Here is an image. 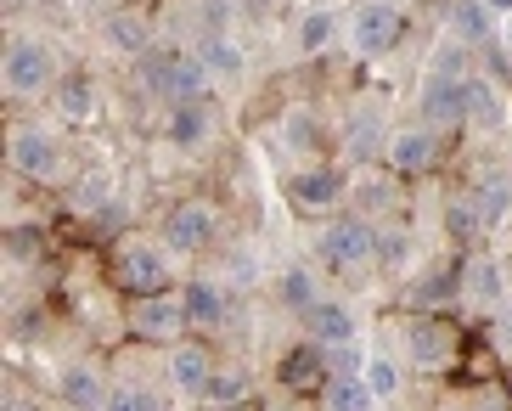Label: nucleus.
Segmentation results:
<instances>
[{"label":"nucleus","instance_id":"obj_15","mask_svg":"<svg viewBox=\"0 0 512 411\" xmlns=\"http://www.w3.org/2000/svg\"><path fill=\"white\" fill-rule=\"evenodd\" d=\"M462 305L490 310L496 316L507 305V265L484 248H462Z\"/></svg>","mask_w":512,"mask_h":411},{"label":"nucleus","instance_id":"obj_33","mask_svg":"<svg viewBox=\"0 0 512 411\" xmlns=\"http://www.w3.org/2000/svg\"><path fill=\"white\" fill-rule=\"evenodd\" d=\"M248 395H254V372H248V366H220L203 406H242Z\"/></svg>","mask_w":512,"mask_h":411},{"label":"nucleus","instance_id":"obj_23","mask_svg":"<svg viewBox=\"0 0 512 411\" xmlns=\"http://www.w3.org/2000/svg\"><path fill=\"white\" fill-rule=\"evenodd\" d=\"M383 141H389V124L377 107H355L344 124V153L349 164H366V158H383Z\"/></svg>","mask_w":512,"mask_h":411},{"label":"nucleus","instance_id":"obj_10","mask_svg":"<svg viewBox=\"0 0 512 411\" xmlns=\"http://www.w3.org/2000/svg\"><path fill=\"white\" fill-rule=\"evenodd\" d=\"M344 198H349V175L338 164H304L287 181V203L299 214H338Z\"/></svg>","mask_w":512,"mask_h":411},{"label":"nucleus","instance_id":"obj_27","mask_svg":"<svg viewBox=\"0 0 512 411\" xmlns=\"http://www.w3.org/2000/svg\"><path fill=\"white\" fill-rule=\"evenodd\" d=\"M332 40H338V12H332V6H310V12L293 23V46H299V57H321Z\"/></svg>","mask_w":512,"mask_h":411},{"label":"nucleus","instance_id":"obj_6","mask_svg":"<svg viewBox=\"0 0 512 411\" xmlns=\"http://www.w3.org/2000/svg\"><path fill=\"white\" fill-rule=\"evenodd\" d=\"M214 372H220V361H214L209 344H197V338H175V344H164V383L175 400H209L214 389Z\"/></svg>","mask_w":512,"mask_h":411},{"label":"nucleus","instance_id":"obj_4","mask_svg":"<svg viewBox=\"0 0 512 411\" xmlns=\"http://www.w3.org/2000/svg\"><path fill=\"white\" fill-rule=\"evenodd\" d=\"M406 29H411L406 6H394V0H361L349 12V51L355 57H389V51H400Z\"/></svg>","mask_w":512,"mask_h":411},{"label":"nucleus","instance_id":"obj_22","mask_svg":"<svg viewBox=\"0 0 512 411\" xmlns=\"http://www.w3.org/2000/svg\"><path fill=\"white\" fill-rule=\"evenodd\" d=\"M102 40H107V51H119V57L136 62L141 51L152 46L147 12H136V6H119V12H107V17H102Z\"/></svg>","mask_w":512,"mask_h":411},{"label":"nucleus","instance_id":"obj_39","mask_svg":"<svg viewBox=\"0 0 512 411\" xmlns=\"http://www.w3.org/2000/svg\"><path fill=\"white\" fill-rule=\"evenodd\" d=\"M501 46H507V57H512V12L501 17Z\"/></svg>","mask_w":512,"mask_h":411},{"label":"nucleus","instance_id":"obj_34","mask_svg":"<svg viewBox=\"0 0 512 411\" xmlns=\"http://www.w3.org/2000/svg\"><path fill=\"white\" fill-rule=\"evenodd\" d=\"M197 51H203V62H209V74H214V79H237V74H242V62H248L231 34H209V40H203Z\"/></svg>","mask_w":512,"mask_h":411},{"label":"nucleus","instance_id":"obj_32","mask_svg":"<svg viewBox=\"0 0 512 411\" xmlns=\"http://www.w3.org/2000/svg\"><path fill=\"white\" fill-rule=\"evenodd\" d=\"M276 299H282L287 310H293V316H304V310L316 305L321 299V282L310 271H304V265H287L282 276H276Z\"/></svg>","mask_w":512,"mask_h":411},{"label":"nucleus","instance_id":"obj_7","mask_svg":"<svg viewBox=\"0 0 512 411\" xmlns=\"http://www.w3.org/2000/svg\"><path fill=\"white\" fill-rule=\"evenodd\" d=\"M113 288L119 293H164V288H175L169 282V254L164 248H152V243H113Z\"/></svg>","mask_w":512,"mask_h":411},{"label":"nucleus","instance_id":"obj_11","mask_svg":"<svg viewBox=\"0 0 512 411\" xmlns=\"http://www.w3.org/2000/svg\"><path fill=\"white\" fill-rule=\"evenodd\" d=\"M6 158H12V175H23V181H57L62 175V141L40 124H17L6 141Z\"/></svg>","mask_w":512,"mask_h":411},{"label":"nucleus","instance_id":"obj_30","mask_svg":"<svg viewBox=\"0 0 512 411\" xmlns=\"http://www.w3.org/2000/svg\"><path fill=\"white\" fill-rule=\"evenodd\" d=\"M113 203V175L107 169H85L74 186H68V209L74 214H102Z\"/></svg>","mask_w":512,"mask_h":411},{"label":"nucleus","instance_id":"obj_26","mask_svg":"<svg viewBox=\"0 0 512 411\" xmlns=\"http://www.w3.org/2000/svg\"><path fill=\"white\" fill-rule=\"evenodd\" d=\"M496 23L501 17L490 12V6H484V0H456L451 6V34L456 40H462V46H490V34H496Z\"/></svg>","mask_w":512,"mask_h":411},{"label":"nucleus","instance_id":"obj_28","mask_svg":"<svg viewBox=\"0 0 512 411\" xmlns=\"http://www.w3.org/2000/svg\"><path fill=\"white\" fill-rule=\"evenodd\" d=\"M57 119L62 124H91L96 119V85L85 74H74V79H57Z\"/></svg>","mask_w":512,"mask_h":411},{"label":"nucleus","instance_id":"obj_21","mask_svg":"<svg viewBox=\"0 0 512 411\" xmlns=\"http://www.w3.org/2000/svg\"><path fill=\"white\" fill-rule=\"evenodd\" d=\"M107 395H113V383L102 378V366L96 361H74V366H62V378H57V400L62 406H85V411H102Z\"/></svg>","mask_w":512,"mask_h":411},{"label":"nucleus","instance_id":"obj_17","mask_svg":"<svg viewBox=\"0 0 512 411\" xmlns=\"http://www.w3.org/2000/svg\"><path fill=\"white\" fill-rule=\"evenodd\" d=\"M406 305H411V310H451V305H462V248H456V259H445V265H428V271L411 282V288H406Z\"/></svg>","mask_w":512,"mask_h":411},{"label":"nucleus","instance_id":"obj_35","mask_svg":"<svg viewBox=\"0 0 512 411\" xmlns=\"http://www.w3.org/2000/svg\"><path fill=\"white\" fill-rule=\"evenodd\" d=\"M411 254V231L406 226H377V265L394 271V265H406Z\"/></svg>","mask_w":512,"mask_h":411},{"label":"nucleus","instance_id":"obj_36","mask_svg":"<svg viewBox=\"0 0 512 411\" xmlns=\"http://www.w3.org/2000/svg\"><path fill=\"white\" fill-rule=\"evenodd\" d=\"M141 406H164V395H152V389H136V383H119V389L107 395V411H141Z\"/></svg>","mask_w":512,"mask_h":411},{"label":"nucleus","instance_id":"obj_40","mask_svg":"<svg viewBox=\"0 0 512 411\" xmlns=\"http://www.w3.org/2000/svg\"><path fill=\"white\" fill-rule=\"evenodd\" d=\"M484 6H490L496 17H507V12H512V0H484Z\"/></svg>","mask_w":512,"mask_h":411},{"label":"nucleus","instance_id":"obj_13","mask_svg":"<svg viewBox=\"0 0 512 411\" xmlns=\"http://www.w3.org/2000/svg\"><path fill=\"white\" fill-rule=\"evenodd\" d=\"M456 327L445 321V310H417V316L406 321V355L417 366H428V372H439V366L456 361Z\"/></svg>","mask_w":512,"mask_h":411},{"label":"nucleus","instance_id":"obj_3","mask_svg":"<svg viewBox=\"0 0 512 411\" xmlns=\"http://www.w3.org/2000/svg\"><path fill=\"white\" fill-rule=\"evenodd\" d=\"M321 259H327L338 276H355V271H372L377 265V226L355 209H338L321 231Z\"/></svg>","mask_w":512,"mask_h":411},{"label":"nucleus","instance_id":"obj_19","mask_svg":"<svg viewBox=\"0 0 512 411\" xmlns=\"http://www.w3.org/2000/svg\"><path fill=\"white\" fill-rule=\"evenodd\" d=\"M181 299H186V321H192V333H220L231 316V299L220 282H209V276H192V282H181Z\"/></svg>","mask_w":512,"mask_h":411},{"label":"nucleus","instance_id":"obj_25","mask_svg":"<svg viewBox=\"0 0 512 411\" xmlns=\"http://www.w3.org/2000/svg\"><path fill=\"white\" fill-rule=\"evenodd\" d=\"M361 378H366V389H372V406H394V400L406 395V366L394 361V355H366V366H361Z\"/></svg>","mask_w":512,"mask_h":411},{"label":"nucleus","instance_id":"obj_2","mask_svg":"<svg viewBox=\"0 0 512 411\" xmlns=\"http://www.w3.org/2000/svg\"><path fill=\"white\" fill-rule=\"evenodd\" d=\"M57 51L40 40V34H17L12 46H6V62H0V85L12 102H40V96L57 91Z\"/></svg>","mask_w":512,"mask_h":411},{"label":"nucleus","instance_id":"obj_37","mask_svg":"<svg viewBox=\"0 0 512 411\" xmlns=\"http://www.w3.org/2000/svg\"><path fill=\"white\" fill-rule=\"evenodd\" d=\"M467 51L473 46H462V40H445V46H434V57H428V68H439V74H467Z\"/></svg>","mask_w":512,"mask_h":411},{"label":"nucleus","instance_id":"obj_12","mask_svg":"<svg viewBox=\"0 0 512 411\" xmlns=\"http://www.w3.org/2000/svg\"><path fill=\"white\" fill-rule=\"evenodd\" d=\"M220 130V113H214L209 96H186V102H169L164 107V141L175 153H203Z\"/></svg>","mask_w":512,"mask_h":411},{"label":"nucleus","instance_id":"obj_5","mask_svg":"<svg viewBox=\"0 0 512 411\" xmlns=\"http://www.w3.org/2000/svg\"><path fill=\"white\" fill-rule=\"evenodd\" d=\"M124 327L141 338V344H175V338L192 333V321H186V299L181 288L175 293H136L130 310H124Z\"/></svg>","mask_w":512,"mask_h":411},{"label":"nucleus","instance_id":"obj_14","mask_svg":"<svg viewBox=\"0 0 512 411\" xmlns=\"http://www.w3.org/2000/svg\"><path fill=\"white\" fill-rule=\"evenodd\" d=\"M417 119L434 124V130H451V124L467 119V74H439L428 68L417 91Z\"/></svg>","mask_w":512,"mask_h":411},{"label":"nucleus","instance_id":"obj_31","mask_svg":"<svg viewBox=\"0 0 512 411\" xmlns=\"http://www.w3.org/2000/svg\"><path fill=\"white\" fill-rule=\"evenodd\" d=\"M321 406H332V411H361V406H372V389H366L361 372H332V378L321 383Z\"/></svg>","mask_w":512,"mask_h":411},{"label":"nucleus","instance_id":"obj_20","mask_svg":"<svg viewBox=\"0 0 512 411\" xmlns=\"http://www.w3.org/2000/svg\"><path fill=\"white\" fill-rule=\"evenodd\" d=\"M304 333L316 338V344H355V338H361V321H355V310L344 305V299H327V293H321L316 305L304 310Z\"/></svg>","mask_w":512,"mask_h":411},{"label":"nucleus","instance_id":"obj_9","mask_svg":"<svg viewBox=\"0 0 512 411\" xmlns=\"http://www.w3.org/2000/svg\"><path fill=\"white\" fill-rule=\"evenodd\" d=\"M445 130H434V124H406V130H389V141H383V169L389 175H428V169L439 164V153H445Z\"/></svg>","mask_w":512,"mask_h":411},{"label":"nucleus","instance_id":"obj_38","mask_svg":"<svg viewBox=\"0 0 512 411\" xmlns=\"http://www.w3.org/2000/svg\"><path fill=\"white\" fill-rule=\"evenodd\" d=\"M496 344H501V355H512V299L496 310Z\"/></svg>","mask_w":512,"mask_h":411},{"label":"nucleus","instance_id":"obj_18","mask_svg":"<svg viewBox=\"0 0 512 411\" xmlns=\"http://www.w3.org/2000/svg\"><path fill=\"white\" fill-rule=\"evenodd\" d=\"M276 378L287 383V389H310V395H321V383L332 378V361H327V344H316V338L304 333L293 350L282 355V366H276Z\"/></svg>","mask_w":512,"mask_h":411},{"label":"nucleus","instance_id":"obj_8","mask_svg":"<svg viewBox=\"0 0 512 411\" xmlns=\"http://www.w3.org/2000/svg\"><path fill=\"white\" fill-rule=\"evenodd\" d=\"M164 243L175 254H209L220 243V209L209 198H181L164 214Z\"/></svg>","mask_w":512,"mask_h":411},{"label":"nucleus","instance_id":"obj_16","mask_svg":"<svg viewBox=\"0 0 512 411\" xmlns=\"http://www.w3.org/2000/svg\"><path fill=\"white\" fill-rule=\"evenodd\" d=\"M462 124L473 136H501L512 124V102L490 74H467V119Z\"/></svg>","mask_w":512,"mask_h":411},{"label":"nucleus","instance_id":"obj_29","mask_svg":"<svg viewBox=\"0 0 512 411\" xmlns=\"http://www.w3.org/2000/svg\"><path fill=\"white\" fill-rule=\"evenodd\" d=\"M467 198L479 203V214H484V231H496V226H507L512 220V181L507 175H484Z\"/></svg>","mask_w":512,"mask_h":411},{"label":"nucleus","instance_id":"obj_1","mask_svg":"<svg viewBox=\"0 0 512 411\" xmlns=\"http://www.w3.org/2000/svg\"><path fill=\"white\" fill-rule=\"evenodd\" d=\"M136 79L141 91L158 96V102H186V96H209V62L203 51H164V46H147L136 57Z\"/></svg>","mask_w":512,"mask_h":411},{"label":"nucleus","instance_id":"obj_24","mask_svg":"<svg viewBox=\"0 0 512 411\" xmlns=\"http://www.w3.org/2000/svg\"><path fill=\"white\" fill-rule=\"evenodd\" d=\"M439 226H445V243H456V248H479L490 231H484V214H479V203L467 198H445V214H439Z\"/></svg>","mask_w":512,"mask_h":411}]
</instances>
